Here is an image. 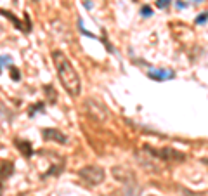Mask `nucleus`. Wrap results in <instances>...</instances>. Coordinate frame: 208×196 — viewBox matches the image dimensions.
Listing matches in <instances>:
<instances>
[{
  "mask_svg": "<svg viewBox=\"0 0 208 196\" xmlns=\"http://www.w3.org/2000/svg\"><path fill=\"white\" fill-rule=\"evenodd\" d=\"M0 64H11V58L9 56H0Z\"/></svg>",
  "mask_w": 208,
  "mask_h": 196,
  "instance_id": "obj_13",
  "label": "nucleus"
},
{
  "mask_svg": "<svg viewBox=\"0 0 208 196\" xmlns=\"http://www.w3.org/2000/svg\"><path fill=\"white\" fill-rule=\"evenodd\" d=\"M196 2H201V0H196Z\"/></svg>",
  "mask_w": 208,
  "mask_h": 196,
  "instance_id": "obj_16",
  "label": "nucleus"
},
{
  "mask_svg": "<svg viewBox=\"0 0 208 196\" xmlns=\"http://www.w3.org/2000/svg\"><path fill=\"white\" fill-rule=\"evenodd\" d=\"M78 175L82 177L87 184L97 186V184H101L104 180L106 172H104V168H101L97 165H87V167H83V168L78 170Z\"/></svg>",
  "mask_w": 208,
  "mask_h": 196,
  "instance_id": "obj_2",
  "label": "nucleus"
},
{
  "mask_svg": "<svg viewBox=\"0 0 208 196\" xmlns=\"http://www.w3.org/2000/svg\"><path fill=\"white\" fill-rule=\"evenodd\" d=\"M42 136H43L45 141H54L57 144H66L68 142V137L61 130H57V129H43L42 130Z\"/></svg>",
  "mask_w": 208,
  "mask_h": 196,
  "instance_id": "obj_4",
  "label": "nucleus"
},
{
  "mask_svg": "<svg viewBox=\"0 0 208 196\" xmlns=\"http://www.w3.org/2000/svg\"><path fill=\"white\" fill-rule=\"evenodd\" d=\"M35 2H37V0H35Z\"/></svg>",
  "mask_w": 208,
  "mask_h": 196,
  "instance_id": "obj_17",
  "label": "nucleus"
},
{
  "mask_svg": "<svg viewBox=\"0 0 208 196\" xmlns=\"http://www.w3.org/2000/svg\"><path fill=\"white\" fill-rule=\"evenodd\" d=\"M172 0H156V7L158 9H165V7H168L170 5Z\"/></svg>",
  "mask_w": 208,
  "mask_h": 196,
  "instance_id": "obj_11",
  "label": "nucleus"
},
{
  "mask_svg": "<svg viewBox=\"0 0 208 196\" xmlns=\"http://www.w3.org/2000/svg\"><path fill=\"white\" fill-rule=\"evenodd\" d=\"M11 78L14 80V82H19V80H21V75H19L18 68H11Z\"/></svg>",
  "mask_w": 208,
  "mask_h": 196,
  "instance_id": "obj_10",
  "label": "nucleus"
},
{
  "mask_svg": "<svg viewBox=\"0 0 208 196\" xmlns=\"http://www.w3.org/2000/svg\"><path fill=\"white\" fill-rule=\"evenodd\" d=\"M16 146H18V149L26 158L33 156V148H31V142H30V141H24V139H16Z\"/></svg>",
  "mask_w": 208,
  "mask_h": 196,
  "instance_id": "obj_6",
  "label": "nucleus"
},
{
  "mask_svg": "<svg viewBox=\"0 0 208 196\" xmlns=\"http://www.w3.org/2000/svg\"><path fill=\"white\" fill-rule=\"evenodd\" d=\"M141 14H142L144 18H149V16H153V9L149 5H144V7L141 9Z\"/></svg>",
  "mask_w": 208,
  "mask_h": 196,
  "instance_id": "obj_9",
  "label": "nucleus"
},
{
  "mask_svg": "<svg viewBox=\"0 0 208 196\" xmlns=\"http://www.w3.org/2000/svg\"><path fill=\"white\" fill-rule=\"evenodd\" d=\"M207 19H208V12H203V14H199V16L196 18V24H203Z\"/></svg>",
  "mask_w": 208,
  "mask_h": 196,
  "instance_id": "obj_12",
  "label": "nucleus"
},
{
  "mask_svg": "<svg viewBox=\"0 0 208 196\" xmlns=\"http://www.w3.org/2000/svg\"><path fill=\"white\" fill-rule=\"evenodd\" d=\"M12 174V163L11 161H0V179H5Z\"/></svg>",
  "mask_w": 208,
  "mask_h": 196,
  "instance_id": "obj_7",
  "label": "nucleus"
},
{
  "mask_svg": "<svg viewBox=\"0 0 208 196\" xmlns=\"http://www.w3.org/2000/svg\"><path fill=\"white\" fill-rule=\"evenodd\" d=\"M148 77L153 80H156V82H165V80H172L175 78V73L172 71V70H156V68H151L149 71H148Z\"/></svg>",
  "mask_w": 208,
  "mask_h": 196,
  "instance_id": "obj_5",
  "label": "nucleus"
},
{
  "mask_svg": "<svg viewBox=\"0 0 208 196\" xmlns=\"http://www.w3.org/2000/svg\"><path fill=\"white\" fill-rule=\"evenodd\" d=\"M175 5H177V7H180V9H184V7H187V4H184L182 0H175Z\"/></svg>",
  "mask_w": 208,
  "mask_h": 196,
  "instance_id": "obj_14",
  "label": "nucleus"
},
{
  "mask_svg": "<svg viewBox=\"0 0 208 196\" xmlns=\"http://www.w3.org/2000/svg\"><path fill=\"white\" fill-rule=\"evenodd\" d=\"M146 151H149L153 156L156 158H161V160H167V161H182L186 160V155L173 149V148H161V149H154L151 146H144Z\"/></svg>",
  "mask_w": 208,
  "mask_h": 196,
  "instance_id": "obj_3",
  "label": "nucleus"
},
{
  "mask_svg": "<svg viewBox=\"0 0 208 196\" xmlns=\"http://www.w3.org/2000/svg\"><path fill=\"white\" fill-rule=\"evenodd\" d=\"M0 14H2V16H5L7 19H11V21H12V23H14V26H16L18 30H24V28H23V24H21V21H19L18 18H16V16L12 14V12L5 11V9H0ZM24 31H26V30H24Z\"/></svg>",
  "mask_w": 208,
  "mask_h": 196,
  "instance_id": "obj_8",
  "label": "nucleus"
},
{
  "mask_svg": "<svg viewBox=\"0 0 208 196\" xmlns=\"http://www.w3.org/2000/svg\"><path fill=\"white\" fill-rule=\"evenodd\" d=\"M0 196H4V186H2V182H0Z\"/></svg>",
  "mask_w": 208,
  "mask_h": 196,
  "instance_id": "obj_15",
  "label": "nucleus"
},
{
  "mask_svg": "<svg viewBox=\"0 0 208 196\" xmlns=\"http://www.w3.org/2000/svg\"><path fill=\"white\" fill-rule=\"evenodd\" d=\"M52 62L56 66L57 77L61 80L62 87L66 89V92L71 97H78L82 92V83H80V77L76 73V70L73 68V64L70 62V59L66 58L64 52L61 50H54L52 52Z\"/></svg>",
  "mask_w": 208,
  "mask_h": 196,
  "instance_id": "obj_1",
  "label": "nucleus"
}]
</instances>
